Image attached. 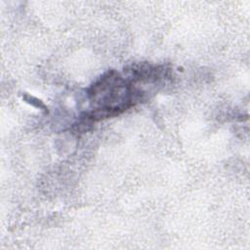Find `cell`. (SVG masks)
I'll list each match as a JSON object with an SVG mask.
<instances>
[{
  "label": "cell",
  "instance_id": "cell-1",
  "mask_svg": "<svg viewBox=\"0 0 250 250\" xmlns=\"http://www.w3.org/2000/svg\"><path fill=\"white\" fill-rule=\"evenodd\" d=\"M88 97L96 105L85 114L91 121L111 117L133 104L134 90L114 70H108L88 89Z\"/></svg>",
  "mask_w": 250,
  "mask_h": 250
},
{
  "label": "cell",
  "instance_id": "cell-2",
  "mask_svg": "<svg viewBox=\"0 0 250 250\" xmlns=\"http://www.w3.org/2000/svg\"><path fill=\"white\" fill-rule=\"evenodd\" d=\"M25 101H26L27 103H29L30 104L34 105V106H37V107H39V108H45V105H44L38 99H36V98H34V97L26 96Z\"/></svg>",
  "mask_w": 250,
  "mask_h": 250
}]
</instances>
